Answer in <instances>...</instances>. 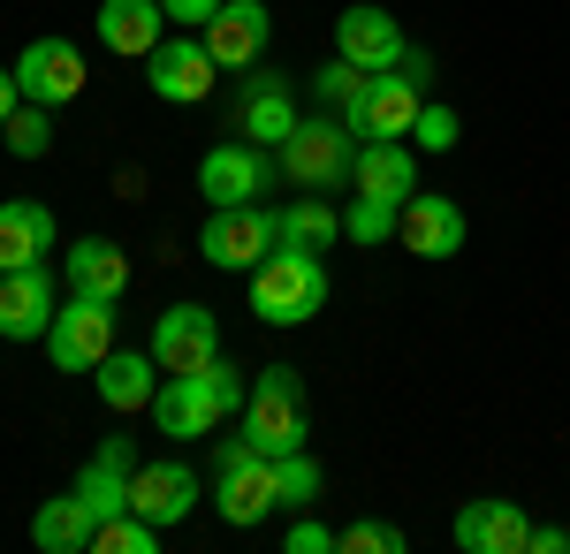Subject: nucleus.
Segmentation results:
<instances>
[{"label": "nucleus", "instance_id": "5701e85b", "mask_svg": "<svg viewBox=\"0 0 570 554\" xmlns=\"http://www.w3.org/2000/svg\"><path fill=\"white\" fill-rule=\"evenodd\" d=\"M46 251H53V214H46L39 198H8L0 206V274L39 266Z\"/></svg>", "mask_w": 570, "mask_h": 554}, {"label": "nucleus", "instance_id": "4c0bfd02", "mask_svg": "<svg viewBox=\"0 0 570 554\" xmlns=\"http://www.w3.org/2000/svg\"><path fill=\"white\" fill-rule=\"evenodd\" d=\"M403 77L426 91V85H434V61H426V53H403Z\"/></svg>", "mask_w": 570, "mask_h": 554}, {"label": "nucleus", "instance_id": "7c9ffc66", "mask_svg": "<svg viewBox=\"0 0 570 554\" xmlns=\"http://www.w3.org/2000/svg\"><path fill=\"white\" fill-rule=\"evenodd\" d=\"M395 214H403V206H381V198H365V190H357L351 206H343V236H351V244H389Z\"/></svg>", "mask_w": 570, "mask_h": 554}, {"label": "nucleus", "instance_id": "4be33fe9", "mask_svg": "<svg viewBox=\"0 0 570 554\" xmlns=\"http://www.w3.org/2000/svg\"><path fill=\"white\" fill-rule=\"evenodd\" d=\"M266 31H274V23H266L259 0H220V16L198 31V39H206V53H214L220 69H244V61H259Z\"/></svg>", "mask_w": 570, "mask_h": 554}, {"label": "nucleus", "instance_id": "7ed1b4c3", "mask_svg": "<svg viewBox=\"0 0 570 554\" xmlns=\"http://www.w3.org/2000/svg\"><path fill=\"white\" fill-rule=\"evenodd\" d=\"M244 441H252L259 456L305 448V380H297L289 365H266L259 387L244 395Z\"/></svg>", "mask_w": 570, "mask_h": 554}, {"label": "nucleus", "instance_id": "c756f323", "mask_svg": "<svg viewBox=\"0 0 570 554\" xmlns=\"http://www.w3.org/2000/svg\"><path fill=\"white\" fill-rule=\"evenodd\" d=\"M274 494H282V510H312L320 502V464H312L305 448L274 456Z\"/></svg>", "mask_w": 570, "mask_h": 554}, {"label": "nucleus", "instance_id": "dca6fc26", "mask_svg": "<svg viewBox=\"0 0 570 554\" xmlns=\"http://www.w3.org/2000/svg\"><path fill=\"white\" fill-rule=\"evenodd\" d=\"M525 524L532 516L518 502H464L449 516V540L464 554H525Z\"/></svg>", "mask_w": 570, "mask_h": 554}, {"label": "nucleus", "instance_id": "ddd939ff", "mask_svg": "<svg viewBox=\"0 0 570 554\" xmlns=\"http://www.w3.org/2000/svg\"><path fill=\"white\" fill-rule=\"evenodd\" d=\"M53 274L39 266H16V274H0V335L8 342H46V327H53Z\"/></svg>", "mask_w": 570, "mask_h": 554}, {"label": "nucleus", "instance_id": "f8f14e48", "mask_svg": "<svg viewBox=\"0 0 570 554\" xmlns=\"http://www.w3.org/2000/svg\"><path fill=\"white\" fill-rule=\"evenodd\" d=\"M16 91L39 99V107H69V99H85V53H77L69 39H31V46H23V61H16Z\"/></svg>", "mask_w": 570, "mask_h": 554}, {"label": "nucleus", "instance_id": "cd10ccee", "mask_svg": "<svg viewBox=\"0 0 570 554\" xmlns=\"http://www.w3.org/2000/svg\"><path fill=\"white\" fill-rule=\"evenodd\" d=\"M153 547H160V524L137 510L99 516V532H91V554H153Z\"/></svg>", "mask_w": 570, "mask_h": 554}, {"label": "nucleus", "instance_id": "6e6552de", "mask_svg": "<svg viewBox=\"0 0 570 554\" xmlns=\"http://www.w3.org/2000/svg\"><path fill=\"white\" fill-rule=\"evenodd\" d=\"M198 251H206V266L252 274L274 251V214H259V206H214L206 228H198Z\"/></svg>", "mask_w": 570, "mask_h": 554}, {"label": "nucleus", "instance_id": "1a4fd4ad", "mask_svg": "<svg viewBox=\"0 0 570 554\" xmlns=\"http://www.w3.org/2000/svg\"><path fill=\"white\" fill-rule=\"evenodd\" d=\"M419 107H426V91L411 85L403 69H381V77H365V99H357L343 122H351L357 145H381V137H411Z\"/></svg>", "mask_w": 570, "mask_h": 554}, {"label": "nucleus", "instance_id": "39448f33", "mask_svg": "<svg viewBox=\"0 0 570 554\" xmlns=\"http://www.w3.org/2000/svg\"><path fill=\"white\" fill-rule=\"evenodd\" d=\"M107 349H115V304L69 297L61 311H53V327H46V357H53L61 373H99Z\"/></svg>", "mask_w": 570, "mask_h": 554}, {"label": "nucleus", "instance_id": "aec40b11", "mask_svg": "<svg viewBox=\"0 0 570 554\" xmlns=\"http://www.w3.org/2000/svg\"><path fill=\"white\" fill-rule=\"evenodd\" d=\"M351 182L365 198H381V206H411L419 198V152H403V137H381V145L357 152Z\"/></svg>", "mask_w": 570, "mask_h": 554}, {"label": "nucleus", "instance_id": "4468645a", "mask_svg": "<svg viewBox=\"0 0 570 554\" xmlns=\"http://www.w3.org/2000/svg\"><path fill=\"white\" fill-rule=\"evenodd\" d=\"M145 69H153V91L168 99V107H190V99H206L220 77V61L206 53V39H160L145 53Z\"/></svg>", "mask_w": 570, "mask_h": 554}, {"label": "nucleus", "instance_id": "f257e3e1", "mask_svg": "<svg viewBox=\"0 0 570 554\" xmlns=\"http://www.w3.org/2000/svg\"><path fill=\"white\" fill-rule=\"evenodd\" d=\"M327 311V258L297 251V244H274L252 266V319L259 327H312Z\"/></svg>", "mask_w": 570, "mask_h": 554}, {"label": "nucleus", "instance_id": "e433bc0d", "mask_svg": "<svg viewBox=\"0 0 570 554\" xmlns=\"http://www.w3.org/2000/svg\"><path fill=\"white\" fill-rule=\"evenodd\" d=\"M563 547H570L563 524H525V554H563Z\"/></svg>", "mask_w": 570, "mask_h": 554}, {"label": "nucleus", "instance_id": "72a5a7b5", "mask_svg": "<svg viewBox=\"0 0 570 554\" xmlns=\"http://www.w3.org/2000/svg\"><path fill=\"white\" fill-rule=\"evenodd\" d=\"M456 137H464V122H456L449 107H419V122H411V145H419V152H449Z\"/></svg>", "mask_w": 570, "mask_h": 554}, {"label": "nucleus", "instance_id": "2eb2a0df", "mask_svg": "<svg viewBox=\"0 0 570 554\" xmlns=\"http://www.w3.org/2000/svg\"><path fill=\"white\" fill-rule=\"evenodd\" d=\"M61 289H69V297L115 304L122 289H130V258H122V244H107V236H77V244L61 251Z\"/></svg>", "mask_w": 570, "mask_h": 554}, {"label": "nucleus", "instance_id": "9b49d317", "mask_svg": "<svg viewBox=\"0 0 570 554\" xmlns=\"http://www.w3.org/2000/svg\"><path fill=\"white\" fill-rule=\"evenodd\" d=\"M335 53L357 61L365 77H381V69H403L411 46H403V23H395L389 8H365V0H357V8L335 16Z\"/></svg>", "mask_w": 570, "mask_h": 554}, {"label": "nucleus", "instance_id": "423d86ee", "mask_svg": "<svg viewBox=\"0 0 570 554\" xmlns=\"http://www.w3.org/2000/svg\"><path fill=\"white\" fill-rule=\"evenodd\" d=\"M282 168L297 175V182H312V190L351 182V168H357L351 122H297V129H289V145H282Z\"/></svg>", "mask_w": 570, "mask_h": 554}, {"label": "nucleus", "instance_id": "f03ea898", "mask_svg": "<svg viewBox=\"0 0 570 554\" xmlns=\"http://www.w3.org/2000/svg\"><path fill=\"white\" fill-rule=\"evenodd\" d=\"M244 395H252V387L214 357V365H198V373H168V387L153 395V426L168 433V441H198V433H214V418L244 410Z\"/></svg>", "mask_w": 570, "mask_h": 554}, {"label": "nucleus", "instance_id": "f3484780", "mask_svg": "<svg viewBox=\"0 0 570 554\" xmlns=\"http://www.w3.org/2000/svg\"><path fill=\"white\" fill-rule=\"evenodd\" d=\"M395 244L411 258H456L464 251V206H449V198H411V206L395 214Z\"/></svg>", "mask_w": 570, "mask_h": 554}, {"label": "nucleus", "instance_id": "b1692460", "mask_svg": "<svg viewBox=\"0 0 570 554\" xmlns=\"http://www.w3.org/2000/svg\"><path fill=\"white\" fill-rule=\"evenodd\" d=\"M160 23H168V8L160 0H99V46L107 53H153L160 46Z\"/></svg>", "mask_w": 570, "mask_h": 554}, {"label": "nucleus", "instance_id": "6ab92c4d", "mask_svg": "<svg viewBox=\"0 0 570 554\" xmlns=\"http://www.w3.org/2000/svg\"><path fill=\"white\" fill-rule=\"evenodd\" d=\"M130 510L153 524H183L198 510V471L190 464H137L130 471Z\"/></svg>", "mask_w": 570, "mask_h": 554}, {"label": "nucleus", "instance_id": "c85d7f7f", "mask_svg": "<svg viewBox=\"0 0 570 554\" xmlns=\"http://www.w3.org/2000/svg\"><path fill=\"white\" fill-rule=\"evenodd\" d=\"M0 137H8V152H16V160H46V152H53V122H46L39 99H23V107L0 122Z\"/></svg>", "mask_w": 570, "mask_h": 554}, {"label": "nucleus", "instance_id": "c9c22d12", "mask_svg": "<svg viewBox=\"0 0 570 554\" xmlns=\"http://www.w3.org/2000/svg\"><path fill=\"white\" fill-rule=\"evenodd\" d=\"M282 547H289V554H327V547H335V532L305 516V524H289V540H282Z\"/></svg>", "mask_w": 570, "mask_h": 554}, {"label": "nucleus", "instance_id": "412c9836", "mask_svg": "<svg viewBox=\"0 0 570 554\" xmlns=\"http://www.w3.org/2000/svg\"><path fill=\"white\" fill-rule=\"evenodd\" d=\"M91 380H99V403H107V410H153L160 365H153V349H122V342H115V349L99 357Z\"/></svg>", "mask_w": 570, "mask_h": 554}, {"label": "nucleus", "instance_id": "a211bd4d", "mask_svg": "<svg viewBox=\"0 0 570 554\" xmlns=\"http://www.w3.org/2000/svg\"><path fill=\"white\" fill-rule=\"evenodd\" d=\"M130 471H137V441L130 433H107V441L91 448V464L77 471V494L91 502V516L130 510Z\"/></svg>", "mask_w": 570, "mask_h": 554}, {"label": "nucleus", "instance_id": "0eeeda50", "mask_svg": "<svg viewBox=\"0 0 570 554\" xmlns=\"http://www.w3.org/2000/svg\"><path fill=\"white\" fill-rule=\"evenodd\" d=\"M153 365L160 373H198V365H214L220 357V319L206 304H168L160 319H153Z\"/></svg>", "mask_w": 570, "mask_h": 554}, {"label": "nucleus", "instance_id": "9d476101", "mask_svg": "<svg viewBox=\"0 0 570 554\" xmlns=\"http://www.w3.org/2000/svg\"><path fill=\"white\" fill-rule=\"evenodd\" d=\"M266 145H252V137H244V145H214V152H206V160H198V198H206V206H259L266 198Z\"/></svg>", "mask_w": 570, "mask_h": 554}, {"label": "nucleus", "instance_id": "20e7f679", "mask_svg": "<svg viewBox=\"0 0 570 554\" xmlns=\"http://www.w3.org/2000/svg\"><path fill=\"white\" fill-rule=\"evenodd\" d=\"M214 510L228 524H259L266 510H282L274 494V456H259L252 441H228L220 448V471H214Z\"/></svg>", "mask_w": 570, "mask_h": 554}, {"label": "nucleus", "instance_id": "58836bf2", "mask_svg": "<svg viewBox=\"0 0 570 554\" xmlns=\"http://www.w3.org/2000/svg\"><path fill=\"white\" fill-rule=\"evenodd\" d=\"M16 107H23V91H16V69H0V122H8Z\"/></svg>", "mask_w": 570, "mask_h": 554}, {"label": "nucleus", "instance_id": "bb28decb", "mask_svg": "<svg viewBox=\"0 0 570 554\" xmlns=\"http://www.w3.org/2000/svg\"><path fill=\"white\" fill-rule=\"evenodd\" d=\"M343 236V214L327 198H297L289 214H274V244H297V251H327Z\"/></svg>", "mask_w": 570, "mask_h": 554}, {"label": "nucleus", "instance_id": "a878e982", "mask_svg": "<svg viewBox=\"0 0 570 554\" xmlns=\"http://www.w3.org/2000/svg\"><path fill=\"white\" fill-rule=\"evenodd\" d=\"M289 129H297L289 85H282V77L252 85V99H244V137H252V145H266V152H282V145H289Z\"/></svg>", "mask_w": 570, "mask_h": 554}, {"label": "nucleus", "instance_id": "473e14b6", "mask_svg": "<svg viewBox=\"0 0 570 554\" xmlns=\"http://www.w3.org/2000/svg\"><path fill=\"white\" fill-rule=\"evenodd\" d=\"M335 547H351V554H403V532L381 524V516H365V524H343V532H335Z\"/></svg>", "mask_w": 570, "mask_h": 554}, {"label": "nucleus", "instance_id": "2f4dec72", "mask_svg": "<svg viewBox=\"0 0 570 554\" xmlns=\"http://www.w3.org/2000/svg\"><path fill=\"white\" fill-rule=\"evenodd\" d=\"M320 99H327V107H335V115H351L357 99H365V69H357V61H343V53H335V61H327V69H320Z\"/></svg>", "mask_w": 570, "mask_h": 554}, {"label": "nucleus", "instance_id": "393cba45", "mask_svg": "<svg viewBox=\"0 0 570 554\" xmlns=\"http://www.w3.org/2000/svg\"><path fill=\"white\" fill-rule=\"evenodd\" d=\"M91 532H99V516H91V502L77 494V486L31 516V547L39 554H91Z\"/></svg>", "mask_w": 570, "mask_h": 554}, {"label": "nucleus", "instance_id": "f704fd0d", "mask_svg": "<svg viewBox=\"0 0 570 554\" xmlns=\"http://www.w3.org/2000/svg\"><path fill=\"white\" fill-rule=\"evenodd\" d=\"M160 8H168V23H183V31H206L220 16V0H160Z\"/></svg>", "mask_w": 570, "mask_h": 554}]
</instances>
